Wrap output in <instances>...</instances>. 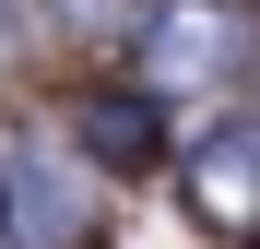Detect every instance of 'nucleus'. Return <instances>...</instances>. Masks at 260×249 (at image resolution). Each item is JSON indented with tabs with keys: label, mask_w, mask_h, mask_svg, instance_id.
I'll return each mask as SVG.
<instances>
[{
	"label": "nucleus",
	"mask_w": 260,
	"mask_h": 249,
	"mask_svg": "<svg viewBox=\"0 0 260 249\" xmlns=\"http://www.w3.org/2000/svg\"><path fill=\"white\" fill-rule=\"evenodd\" d=\"M0 214H12V237H24V249H71V237H83V214H95V190H83L59 154H36V143H24L12 166H0Z\"/></svg>",
	"instance_id": "nucleus-1"
},
{
	"label": "nucleus",
	"mask_w": 260,
	"mask_h": 249,
	"mask_svg": "<svg viewBox=\"0 0 260 249\" xmlns=\"http://www.w3.org/2000/svg\"><path fill=\"white\" fill-rule=\"evenodd\" d=\"M225 48H237L225 12H201V0H189V12H166V24H154V83H201Z\"/></svg>",
	"instance_id": "nucleus-2"
}]
</instances>
